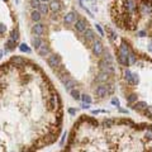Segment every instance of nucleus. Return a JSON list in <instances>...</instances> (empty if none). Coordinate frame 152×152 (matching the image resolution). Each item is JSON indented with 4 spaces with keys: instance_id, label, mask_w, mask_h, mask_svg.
I'll return each mask as SVG.
<instances>
[{
    "instance_id": "1",
    "label": "nucleus",
    "mask_w": 152,
    "mask_h": 152,
    "mask_svg": "<svg viewBox=\"0 0 152 152\" xmlns=\"http://www.w3.org/2000/svg\"><path fill=\"white\" fill-rule=\"evenodd\" d=\"M99 69H100V71L106 72V74H109V75H112V74L114 72V67H113L112 62H108V61H105V60H102L99 62Z\"/></svg>"
},
{
    "instance_id": "2",
    "label": "nucleus",
    "mask_w": 152,
    "mask_h": 152,
    "mask_svg": "<svg viewBox=\"0 0 152 152\" xmlns=\"http://www.w3.org/2000/svg\"><path fill=\"white\" fill-rule=\"evenodd\" d=\"M91 47H92V53H94L95 56H102V55L104 53V47H103V45H102L100 41L94 39Z\"/></svg>"
},
{
    "instance_id": "3",
    "label": "nucleus",
    "mask_w": 152,
    "mask_h": 152,
    "mask_svg": "<svg viewBox=\"0 0 152 152\" xmlns=\"http://www.w3.org/2000/svg\"><path fill=\"white\" fill-rule=\"evenodd\" d=\"M47 105H48V109L49 110H56L57 106H58V96L56 94L51 95L48 99H47Z\"/></svg>"
},
{
    "instance_id": "4",
    "label": "nucleus",
    "mask_w": 152,
    "mask_h": 152,
    "mask_svg": "<svg viewBox=\"0 0 152 152\" xmlns=\"http://www.w3.org/2000/svg\"><path fill=\"white\" fill-rule=\"evenodd\" d=\"M124 6H125V9H127V12H128V13L133 14V13L137 10L136 0H124Z\"/></svg>"
},
{
    "instance_id": "5",
    "label": "nucleus",
    "mask_w": 152,
    "mask_h": 152,
    "mask_svg": "<svg viewBox=\"0 0 152 152\" xmlns=\"http://www.w3.org/2000/svg\"><path fill=\"white\" fill-rule=\"evenodd\" d=\"M47 62H48V65H49L52 69H56V67H58L61 65V58L58 56H56V55H51V56L48 57Z\"/></svg>"
},
{
    "instance_id": "6",
    "label": "nucleus",
    "mask_w": 152,
    "mask_h": 152,
    "mask_svg": "<svg viewBox=\"0 0 152 152\" xmlns=\"http://www.w3.org/2000/svg\"><path fill=\"white\" fill-rule=\"evenodd\" d=\"M75 28L77 32H80V33H84L86 28H88V22L85 20V19H79V20H76L75 22Z\"/></svg>"
},
{
    "instance_id": "7",
    "label": "nucleus",
    "mask_w": 152,
    "mask_h": 152,
    "mask_svg": "<svg viewBox=\"0 0 152 152\" xmlns=\"http://www.w3.org/2000/svg\"><path fill=\"white\" fill-rule=\"evenodd\" d=\"M32 32L34 33V36L41 37V36H43V33H45V26H43L42 23H36V24L33 26V28H32Z\"/></svg>"
},
{
    "instance_id": "8",
    "label": "nucleus",
    "mask_w": 152,
    "mask_h": 152,
    "mask_svg": "<svg viewBox=\"0 0 152 152\" xmlns=\"http://www.w3.org/2000/svg\"><path fill=\"white\" fill-rule=\"evenodd\" d=\"M108 92H109V90H108V86H105V85H99V86L95 89V94H96V96H99V98L106 96Z\"/></svg>"
},
{
    "instance_id": "9",
    "label": "nucleus",
    "mask_w": 152,
    "mask_h": 152,
    "mask_svg": "<svg viewBox=\"0 0 152 152\" xmlns=\"http://www.w3.org/2000/svg\"><path fill=\"white\" fill-rule=\"evenodd\" d=\"M76 14L75 12H70V13H67V14L63 16V22L66 23V24H72V23H75L76 22Z\"/></svg>"
},
{
    "instance_id": "10",
    "label": "nucleus",
    "mask_w": 152,
    "mask_h": 152,
    "mask_svg": "<svg viewBox=\"0 0 152 152\" xmlns=\"http://www.w3.org/2000/svg\"><path fill=\"white\" fill-rule=\"evenodd\" d=\"M84 38H85V41H86L88 43H89V42H92V41L95 39V33H94V30L86 28V30L84 32Z\"/></svg>"
},
{
    "instance_id": "11",
    "label": "nucleus",
    "mask_w": 152,
    "mask_h": 152,
    "mask_svg": "<svg viewBox=\"0 0 152 152\" xmlns=\"http://www.w3.org/2000/svg\"><path fill=\"white\" fill-rule=\"evenodd\" d=\"M37 51H38V53H39L41 56H46V55L49 53V48H48V46L46 45V42H42L41 46L37 48Z\"/></svg>"
},
{
    "instance_id": "12",
    "label": "nucleus",
    "mask_w": 152,
    "mask_h": 152,
    "mask_svg": "<svg viewBox=\"0 0 152 152\" xmlns=\"http://www.w3.org/2000/svg\"><path fill=\"white\" fill-rule=\"evenodd\" d=\"M49 9L52 10V12H60L61 10V3L60 0H52L51 3H49Z\"/></svg>"
},
{
    "instance_id": "13",
    "label": "nucleus",
    "mask_w": 152,
    "mask_h": 152,
    "mask_svg": "<svg viewBox=\"0 0 152 152\" xmlns=\"http://www.w3.org/2000/svg\"><path fill=\"white\" fill-rule=\"evenodd\" d=\"M15 43H16V41H14L12 37L6 41V45H5V52H9V51H12V49H14L15 48Z\"/></svg>"
},
{
    "instance_id": "14",
    "label": "nucleus",
    "mask_w": 152,
    "mask_h": 152,
    "mask_svg": "<svg viewBox=\"0 0 152 152\" xmlns=\"http://www.w3.org/2000/svg\"><path fill=\"white\" fill-rule=\"evenodd\" d=\"M118 60H119V62H121L123 66H128V65H129L128 56H125V55H123V53H119V52H118Z\"/></svg>"
},
{
    "instance_id": "15",
    "label": "nucleus",
    "mask_w": 152,
    "mask_h": 152,
    "mask_svg": "<svg viewBox=\"0 0 152 152\" xmlns=\"http://www.w3.org/2000/svg\"><path fill=\"white\" fill-rule=\"evenodd\" d=\"M65 86H66V90L67 91H71L76 86V81L72 80V79H69V80L65 82Z\"/></svg>"
},
{
    "instance_id": "16",
    "label": "nucleus",
    "mask_w": 152,
    "mask_h": 152,
    "mask_svg": "<svg viewBox=\"0 0 152 152\" xmlns=\"http://www.w3.org/2000/svg\"><path fill=\"white\" fill-rule=\"evenodd\" d=\"M108 79H109V74L100 71V74L96 77V81H99V82H105V81H108Z\"/></svg>"
},
{
    "instance_id": "17",
    "label": "nucleus",
    "mask_w": 152,
    "mask_h": 152,
    "mask_svg": "<svg viewBox=\"0 0 152 152\" xmlns=\"http://www.w3.org/2000/svg\"><path fill=\"white\" fill-rule=\"evenodd\" d=\"M12 63H14L15 66H20V65L26 63V60L19 56H14V57H12Z\"/></svg>"
},
{
    "instance_id": "18",
    "label": "nucleus",
    "mask_w": 152,
    "mask_h": 152,
    "mask_svg": "<svg viewBox=\"0 0 152 152\" xmlns=\"http://www.w3.org/2000/svg\"><path fill=\"white\" fill-rule=\"evenodd\" d=\"M30 18H32V20H34V22H39L41 18H42V14H41L39 10H33L32 14H30Z\"/></svg>"
},
{
    "instance_id": "19",
    "label": "nucleus",
    "mask_w": 152,
    "mask_h": 152,
    "mask_svg": "<svg viewBox=\"0 0 152 152\" xmlns=\"http://www.w3.org/2000/svg\"><path fill=\"white\" fill-rule=\"evenodd\" d=\"M136 110H145L146 108H147V104L145 103V102H136V104L133 106Z\"/></svg>"
},
{
    "instance_id": "20",
    "label": "nucleus",
    "mask_w": 152,
    "mask_h": 152,
    "mask_svg": "<svg viewBox=\"0 0 152 152\" xmlns=\"http://www.w3.org/2000/svg\"><path fill=\"white\" fill-rule=\"evenodd\" d=\"M48 8H49V5H46L45 3H43V4H39L38 10L41 12V14H42V15H46L47 13H48Z\"/></svg>"
},
{
    "instance_id": "21",
    "label": "nucleus",
    "mask_w": 152,
    "mask_h": 152,
    "mask_svg": "<svg viewBox=\"0 0 152 152\" xmlns=\"http://www.w3.org/2000/svg\"><path fill=\"white\" fill-rule=\"evenodd\" d=\"M42 42H43V41H42V39H41L39 37H37V36L32 38V45L34 46L36 48H38V47L41 46V43H42Z\"/></svg>"
},
{
    "instance_id": "22",
    "label": "nucleus",
    "mask_w": 152,
    "mask_h": 152,
    "mask_svg": "<svg viewBox=\"0 0 152 152\" xmlns=\"http://www.w3.org/2000/svg\"><path fill=\"white\" fill-rule=\"evenodd\" d=\"M136 102H137L136 94H131V95L127 98V103H128V104H133V103H136Z\"/></svg>"
},
{
    "instance_id": "23",
    "label": "nucleus",
    "mask_w": 152,
    "mask_h": 152,
    "mask_svg": "<svg viewBox=\"0 0 152 152\" xmlns=\"http://www.w3.org/2000/svg\"><path fill=\"white\" fill-rule=\"evenodd\" d=\"M132 75H133V74H132L129 70H125V71H124V77H125V80H127L129 84H132Z\"/></svg>"
},
{
    "instance_id": "24",
    "label": "nucleus",
    "mask_w": 152,
    "mask_h": 152,
    "mask_svg": "<svg viewBox=\"0 0 152 152\" xmlns=\"http://www.w3.org/2000/svg\"><path fill=\"white\" fill-rule=\"evenodd\" d=\"M70 92H71V96H72L74 99H76V100L81 99V96H80V92H79V90H76V89H72V90L70 91Z\"/></svg>"
},
{
    "instance_id": "25",
    "label": "nucleus",
    "mask_w": 152,
    "mask_h": 152,
    "mask_svg": "<svg viewBox=\"0 0 152 152\" xmlns=\"http://www.w3.org/2000/svg\"><path fill=\"white\" fill-rule=\"evenodd\" d=\"M19 49L22 51V52H26V53H30V48L28 46L26 45V43H22V45L19 46Z\"/></svg>"
},
{
    "instance_id": "26",
    "label": "nucleus",
    "mask_w": 152,
    "mask_h": 152,
    "mask_svg": "<svg viewBox=\"0 0 152 152\" xmlns=\"http://www.w3.org/2000/svg\"><path fill=\"white\" fill-rule=\"evenodd\" d=\"M128 61H129V63H136V55L133 53V52H129V55H128Z\"/></svg>"
},
{
    "instance_id": "27",
    "label": "nucleus",
    "mask_w": 152,
    "mask_h": 152,
    "mask_svg": "<svg viewBox=\"0 0 152 152\" xmlns=\"http://www.w3.org/2000/svg\"><path fill=\"white\" fill-rule=\"evenodd\" d=\"M81 100L84 102V103H89L90 104L91 103V98L89 96V95H86V94H84V95H81Z\"/></svg>"
},
{
    "instance_id": "28",
    "label": "nucleus",
    "mask_w": 152,
    "mask_h": 152,
    "mask_svg": "<svg viewBox=\"0 0 152 152\" xmlns=\"http://www.w3.org/2000/svg\"><path fill=\"white\" fill-rule=\"evenodd\" d=\"M103 60L108 61V62H113V57L110 56L109 52H104V57H103Z\"/></svg>"
},
{
    "instance_id": "29",
    "label": "nucleus",
    "mask_w": 152,
    "mask_h": 152,
    "mask_svg": "<svg viewBox=\"0 0 152 152\" xmlns=\"http://www.w3.org/2000/svg\"><path fill=\"white\" fill-rule=\"evenodd\" d=\"M103 124H104L105 127H112V125L114 124V121H113V119H104Z\"/></svg>"
},
{
    "instance_id": "30",
    "label": "nucleus",
    "mask_w": 152,
    "mask_h": 152,
    "mask_svg": "<svg viewBox=\"0 0 152 152\" xmlns=\"http://www.w3.org/2000/svg\"><path fill=\"white\" fill-rule=\"evenodd\" d=\"M10 37H12V38H13L14 41H18V39H19V32H18L16 29L13 30V32H12V36H10Z\"/></svg>"
},
{
    "instance_id": "31",
    "label": "nucleus",
    "mask_w": 152,
    "mask_h": 152,
    "mask_svg": "<svg viewBox=\"0 0 152 152\" xmlns=\"http://www.w3.org/2000/svg\"><path fill=\"white\" fill-rule=\"evenodd\" d=\"M39 4H41V0H30V5L33 8H38Z\"/></svg>"
},
{
    "instance_id": "32",
    "label": "nucleus",
    "mask_w": 152,
    "mask_h": 152,
    "mask_svg": "<svg viewBox=\"0 0 152 152\" xmlns=\"http://www.w3.org/2000/svg\"><path fill=\"white\" fill-rule=\"evenodd\" d=\"M145 114H146L147 117L152 115V106H148V105H147V108L145 109Z\"/></svg>"
},
{
    "instance_id": "33",
    "label": "nucleus",
    "mask_w": 152,
    "mask_h": 152,
    "mask_svg": "<svg viewBox=\"0 0 152 152\" xmlns=\"http://www.w3.org/2000/svg\"><path fill=\"white\" fill-rule=\"evenodd\" d=\"M138 81H139V77H138V75L137 74H133L132 75V84H138Z\"/></svg>"
},
{
    "instance_id": "34",
    "label": "nucleus",
    "mask_w": 152,
    "mask_h": 152,
    "mask_svg": "<svg viewBox=\"0 0 152 152\" xmlns=\"http://www.w3.org/2000/svg\"><path fill=\"white\" fill-rule=\"evenodd\" d=\"M109 33H110V38L113 39V41H115L117 39V34H115V32L113 29H109Z\"/></svg>"
},
{
    "instance_id": "35",
    "label": "nucleus",
    "mask_w": 152,
    "mask_h": 152,
    "mask_svg": "<svg viewBox=\"0 0 152 152\" xmlns=\"http://www.w3.org/2000/svg\"><path fill=\"white\" fill-rule=\"evenodd\" d=\"M95 27H96V30L99 32V34H100V36H103V34H104V32H103V29H102V27H100V24H96Z\"/></svg>"
},
{
    "instance_id": "36",
    "label": "nucleus",
    "mask_w": 152,
    "mask_h": 152,
    "mask_svg": "<svg viewBox=\"0 0 152 152\" xmlns=\"http://www.w3.org/2000/svg\"><path fill=\"white\" fill-rule=\"evenodd\" d=\"M146 137H148L150 139H152V129H147L146 131Z\"/></svg>"
},
{
    "instance_id": "37",
    "label": "nucleus",
    "mask_w": 152,
    "mask_h": 152,
    "mask_svg": "<svg viewBox=\"0 0 152 152\" xmlns=\"http://www.w3.org/2000/svg\"><path fill=\"white\" fill-rule=\"evenodd\" d=\"M112 103L114 104V105H117V106H119V100L117 99V98H113L112 99Z\"/></svg>"
},
{
    "instance_id": "38",
    "label": "nucleus",
    "mask_w": 152,
    "mask_h": 152,
    "mask_svg": "<svg viewBox=\"0 0 152 152\" xmlns=\"http://www.w3.org/2000/svg\"><path fill=\"white\" fill-rule=\"evenodd\" d=\"M5 26L4 24H0V34H3V33H5Z\"/></svg>"
},
{
    "instance_id": "39",
    "label": "nucleus",
    "mask_w": 152,
    "mask_h": 152,
    "mask_svg": "<svg viewBox=\"0 0 152 152\" xmlns=\"http://www.w3.org/2000/svg\"><path fill=\"white\" fill-rule=\"evenodd\" d=\"M145 36H146V32H145V30L138 32V37H145Z\"/></svg>"
},
{
    "instance_id": "40",
    "label": "nucleus",
    "mask_w": 152,
    "mask_h": 152,
    "mask_svg": "<svg viewBox=\"0 0 152 152\" xmlns=\"http://www.w3.org/2000/svg\"><path fill=\"white\" fill-rule=\"evenodd\" d=\"M82 109H89V108H90V105H89V103H84V104H82Z\"/></svg>"
},
{
    "instance_id": "41",
    "label": "nucleus",
    "mask_w": 152,
    "mask_h": 152,
    "mask_svg": "<svg viewBox=\"0 0 152 152\" xmlns=\"http://www.w3.org/2000/svg\"><path fill=\"white\" fill-rule=\"evenodd\" d=\"M69 113H70L71 115H75V114H76V110H75V109H69Z\"/></svg>"
},
{
    "instance_id": "42",
    "label": "nucleus",
    "mask_w": 152,
    "mask_h": 152,
    "mask_svg": "<svg viewBox=\"0 0 152 152\" xmlns=\"http://www.w3.org/2000/svg\"><path fill=\"white\" fill-rule=\"evenodd\" d=\"M148 51H150V52H152V42L148 45Z\"/></svg>"
},
{
    "instance_id": "43",
    "label": "nucleus",
    "mask_w": 152,
    "mask_h": 152,
    "mask_svg": "<svg viewBox=\"0 0 152 152\" xmlns=\"http://www.w3.org/2000/svg\"><path fill=\"white\" fill-rule=\"evenodd\" d=\"M1 57H3V52L0 51V58H1Z\"/></svg>"
},
{
    "instance_id": "44",
    "label": "nucleus",
    "mask_w": 152,
    "mask_h": 152,
    "mask_svg": "<svg viewBox=\"0 0 152 152\" xmlns=\"http://www.w3.org/2000/svg\"><path fill=\"white\" fill-rule=\"evenodd\" d=\"M41 1H43V3H46V1H48V0H41Z\"/></svg>"
},
{
    "instance_id": "45",
    "label": "nucleus",
    "mask_w": 152,
    "mask_h": 152,
    "mask_svg": "<svg viewBox=\"0 0 152 152\" xmlns=\"http://www.w3.org/2000/svg\"><path fill=\"white\" fill-rule=\"evenodd\" d=\"M4 1H6V0H4Z\"/></svg>"
}]
</instances>
